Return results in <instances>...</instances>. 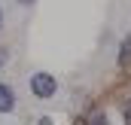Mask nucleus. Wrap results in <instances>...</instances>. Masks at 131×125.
<instances>
[{
  "instance_id": "1",
  "label": "nucleus",
  "mask_w": 131,
  "mask_h": 125,
  "mask_svg": "<svg viewBox=\"0 0 131 125\" xmlns=\"http://www.w3.org/2000/svg\"><path fill=\"white\" fill-rule=\"evenodd\" d=\"M31 92L37 98H52L55 95V76L49 73H34L31 76Z\"/></svg>"
},
{
  "instance_id": "2",
  "label": "nucleus",
  "mask_w": 131,
  "mask_h": 125,
  "mask_svg": "<svg viewBox=\"0 0 131 125\" xmlns=\"http://www.w3.org/2000/svg\"><path fill=\"white\" fill-rule=\"evenodd\" d=\"M12 110H15V92L0 82V113H12Z\"/></svg>"
},
{
  "instance_id": "3",
  "label": "nucleus",
  "mask_w": 131,
  "mask_h": 125,
  "mask_svg": "<svg viewBox=\"0 0 131 125\" xmlns=\"http://www.w3.org/2000/svg\"><path fill=\"white\" fill-rule=\"evenodd\" d=\"M119 64H131V37H125L119 46Z\"/></svg>"
},
{
  "instance_id": "4",
  "label": "nucleus",
  "mask_w": 131,
  "mask_h": 125,
  "mask_svg": "<svg viewBox=\"0 0 131 125\" xmlns=\"http://www.w3.org/2000/svg\"><path fill=\"white\" fill-rule=\"evenodd\" d=\"M92 125H107V116H95V119H92Z\"/></svg>"
},
{
  "instance_id": "5",
  "label": "nucleus",
  "mask_w": 131,
  "mask_h": 125,
  "mask_svg": "<svg viewBox=\"0 0 131 125\" xmlns=\"http://www.w3.org/2000/svg\"><path fill=\"white\" fill-rule=\"evenodd\" d=\"M125 122H128V125H131V110H125Z\"/></svg>"
},
{
  "instance_id": "6",
  "label": "nucleus",
  "mask_w": 131,
  "mask_h": 125,
  "mask_svg": "<svg viewBox=\"0 0 131 125\" xmlns=\"http://www.w3.org/2000/svg\"><path fill=\"white\" fill-rule=\"evenodd\" d=\"M40 125H52V119H40Z\"/></svg>"
},
{
  "instance_id": "7",
  "label": "nucleus",
  "mask_w": 131,
  "mask_h": 125,
  "mask_svg": "<svg viewBox=\"0 0 131 125\" xmlns=\"http://www.w3.org/2000/svg\"><path fill=\"white\" fill-rule=\"evenodd\" d=\"M0 28H3V12H0Z\"/></svg>"
},
{
  "instance_id": "8",
  "label": "nucleus",
  "mask_w": 131,
  "mask_h": 125,
  "mask_svg": "<svg viewBox=\"0 0 131 125\" xmlns=\"http://www.w3.org/2000/svg\"><path fill=\"white\" fill-rule=\"evenodd\" d=\"M18 3H31V0H18Z\"/></svg>"
}]
</instances>
